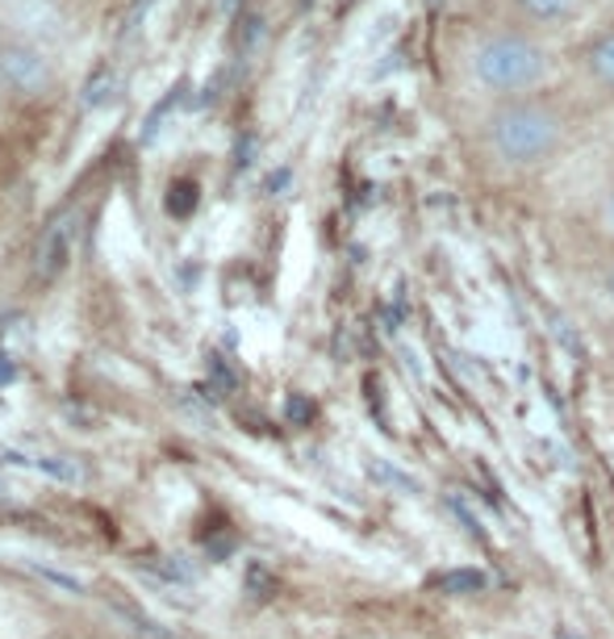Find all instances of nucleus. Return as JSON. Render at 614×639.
I'll list each match as a JSON object with an SVG mask.
<instances>
[{
  "instance_id": "20e7f679",
  "label": "nucleus",
  "mask_w": 614,
  "mask_h": 639,
  "mask_svg": "<svg viewBox=\"0 0 614 639\" xmlns=\"http://www.w3.org/2000/svg\"><path fill=\"white\" fill-rule=\"evenodd\" d=\"M581 68H585V76H590V84L614 97V26L611 30H597V34L585 42V51H581Z\"/></svg>"
},
{
  "instance_id": "39448f33",
  "label": "nucleus",
  "mask_w": 614,
  "mask_h": 639,
  "mask_svg": "<svg viewBox=\"0 0 614 639\" xmlns=\"http://www.w3.org/2000/svg\"><path fill=\"white\" fill-rule=\"evenodd\" d=\"M514 9L531 26H564L581 13V0H514Z\"/></svg>"
},
{
  "instance_id": "f03ea898",
  "label": "nucleus",
  "mask_w": 614,
  "mask_h": 639,
  "mask_svg": "<svg viewBox=\"0 0 614 639\" xmlns=\"http://www.w3.org/2000/svg\"><path fill=\"white\" fill-rule=\"evenodd\" d=\"M468 71L497 101L531 97L552 71V51L531 30H489L473 42Z\"/></svg>"
},
{
  "instance_id": "7ed1b4c3",
  "label": "nucleus",
  "mask_w": 614,
  "mask_h": 639,
  "mask_svg": "<svg viewBox=\"0 0 614 639\" xmlns=\"http://www.w3.org/2000/svg\"><path fill=\"white\" fill-rule=\"evenodd\" d=\"M59 92V68L51 51L18 30H0V97L18 104H42Z\"/></svg>"
},
{
  "instance_id": "0eeeda50",
  "label": "nucleus",
  "mask_w": 614,
  "mask_h": 639,
  "mask_svg": "<svg viewBox=\"0 0 614 639\" xmlns=\"http://www.w3.org/2000/svg\"><path fill=\"white\" fill-rule=\"evenodd\" d=\"M597 226L614 239V184L602 192V201H597Z\"/></svg>"
},
{
  "instance_id": "423d86ee",
  "label": "nucleus",
  "mask_w": 614,
  "mask_h": 639,
  "mask_svg": "<svg viewBox=\"0 0 614 639\" xmlns=\"http://www.w3.org/2000/svg\"><path fill=\"white\" fill-rule=\"evenodd\" d=\"M68 247H71V226H59V230L47 234L42 251H38V280H42V284L63 272V263H68Z\"/></svg>"
},
{
  "instance_id": "f257e3e1",
  "label": "nucleus",
  "mask_w": 614,
  "mask_h": 639,
  "mask_svg": "<svg viewBox=\"0 0 614 639\" xmlns=\"http://www.w3.org/2000/svg\"><path fill=\"white\" fill-rule=\"evenodd\" d=\"M481 134H485V151L502 168L531 172L564 151L568 121L544 97H511V101H494V109L481 121Z\"/></svg>"
}]
</instances>
